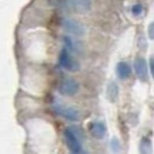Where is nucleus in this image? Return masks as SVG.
<instances>
[{
	"label": "nucleus",
	"mask_w": 154,
	"mask_h": 154,
	"mask_svg": "<svg viewBox=\"0 0 154 154\" xmlns=\"http://www.w3.org/2000/svg\"><path fill=\"white\" fill-rule=\"evenodd\" d=\"M64 139L68 147L72 153L82 151V130L76 127H68L64 130Z\"/></svg>",
	"instance_id": "1"
},
{
	"label": "nucleus",
	"mask_w": 154,
	"mask_h": 154,
	"mask_svg": "<svg viewBox=\"0 0 154 154\" xmlns=\"http://www.w3.org/2000/svg\"><path fill=\"white\" fill-rule=\"evenodd\" d=\"M59 64L68 71H71V72H75V71L79 70V62L77 61L76 59L74 58L70 54V52H68L66 48H63L60 55H59Z\"/></svg>",
	"instance_id": "2"
},
{
	"label": "nucleus",
	"mask_w": 154,
	"mask_h": 154,
	"mask_svg": "<svg viewBox=\"0 0 154 154\" xmlns=\"http://www.w3.org/2000/svg\"><path fill=\"white\" fill-rule=\"evenodd\" d=\"M79 90V85L72 78H66L59 85V92L62 96H74Z\"/></svg>",
	"instance_id": "3"
},
{
	"label": "nucleus",
	"mask_w": 154,
	"mask_h": 154,
	"mask_svg": "<svg viewBox=\"0 0 154 154\" xmlns=\"http://www.w3.org/2000/svg\"><path fill=\"white\" fill-rule=\"evenodd\" d=\"M62 26L66 31H68L74 36H83L84 32H85L83 24H81L76 20L63 19L62 20Z\"/></svg>",
	"instance_id": "4"
},
{
	"label": "nucleus",
	"mask_w": 154,
	"mask_h": 154,
	"mask_svg": "<svg viewBox=\"0 0 154 154\" xmlns=\"http://www.w3.org/2000/svg\"><path fill=\"white\" fill-rule=\"evenodd\" d=\"M53 108H54L57 114H59V115L64 117V119H67V120L77 121L79 119V112L77 109L72 108V107H67V106H62V105L55 103L53 106Z\"/></svg>",
	"instance_id": "5"
},
{
	"label": "nucleus",
	"mask_w": 154,
	"mask_h": 154,
	"mask_svg": "<svg viewBox=\"0 0 154 154\" xmlns=\"http://www.w3.org/2000/svg\"><path fill=\"white\" fill-rule=\"evenodd\" d=\"M67 6L74 9L77 13H88L91 9L92 1L91 0H67Z\"/></svg>",
	"instance_id": "6"
},
{
	"label": "nucleus",
	"mask_w": 154,
	"mask_h": 154,
	"mask_svg": "<svg viewBox=\"0 0 154 154\" xmlns=\"http://www.w3.org/2000/svg\"><path fill=\"white\" fill-rule=\"evenodd\" d=\"M134 67H135V71L136 74H137V76H138V78L140 81H143V82H146L148 79V68L145 59L137 58L135 60Z\"/></svg>",
	"instance_id": "7"
},
{
	"label": "nucleus",
	"mask_w": 154,
	"mask_h": 154,
	"mask_svg": "<svg viewBox=\"0 0 154 154\" xmlns=\"http://www.w3.org/2000/svg\"><path fill=\"white\" fill-rule=\"evenodd\" d=\"M63 44L64 48L68 52H75V53H77V52L81 51V48H82L81 43L78 40H76V39H74L72 37H70V36H64Z\"/></svg>",
	"instance_id": "8"
},
{
	"label": "nucleus",
	"mask_w": 154,
	"mask_h": 154,
	"mask_svg": "<svg viewBox=\"0 0 154 154\" xmlns=\"http://www.w3.org/2000/svg\"><path fill=\"white\" fill-rule=\"evenodd\" d=\"M90 132L91 135L93 136L94 138H103L105 134H106V125L103 122H94L91 124L90 127Z\"/></svg>",
	"instance_id": "9"
},
{
	"label": "nucleus",
	"mask_w": 154,
	"mask_h": 154,
	"mask_svg": "<svg viewBox=\"0 0 154 154\" xmlns=\"http://www.w3.org/2000/svg\"><path fill=\"white\" fill-rule=\"evenodd\" d=\"M116 72H117V76L121 79H127L131 75V68L127 62L121 61L116 66Z\"/></svg>",
	"instance_id": "10"
},
{
	"label": "nucleus",
	"mask_w": 154,
	"mask_h": 154,
	"mask_svg": "<svg viewBox=\"0 0 154 154\" xmlns=\"http://www.w3.org/2000/svg\"><path fill=\"white\" fill-rule=\"evenodd\" d=\"M139 153L140 154H153L152 141L147 137H143L139 143Z\"/></svg>",
	"instance_id": "11"
},
{
	"label": "nucleus",
	"mask_w": 154,
	"mask_h": 154,
	"mask_svg": "<svg viewBox=\"0 0 154 154\" xmlns=\"http://www.w3.org/2000/svg\"><path fill=\"white\" fill-rule=\"evenodd\" d=\"M107 98L112 103H115L117 100V98H119V86L115 82H112V83L108 84V86H107Z\"/></svg>",
	"instance_id": "12"
},
{
	"label": "nucleus",
	"mask_w": 154,
	"mask_h": 154,
	"mask_svg": "<svg viewBox=\"0 0 154 154\" xmlns=\"http://www.w3.org/2000/svg\"><path fill=\"white\" fill-rule=\"evenodd\" d=\"M110 147H112V151L115 154H117L120 152V149H121V144H120V141H119L117 138H113V139H112V141H110Z\"/></svg>",
	"instance_id": "13"
},
{
	"label": "nucleus",
	"mask_w": 154,
	"mask_h": 154,
	"mask_svg": "<svg viewBox=\"0 0 154 154\" xmlns=\"http://www.w3.org/2000/svg\"><path fill=\"white\" fill-rule=\"evenodd\" d=\"M131 12H132V14H134L135 16H139V15H141L143 12H144V7H143L141 4H136V5H134L132 8H131Z\"/></svg>",
	"instance_id": "14"
},
{
	"label": "nucleus",
	"mask_w": 154,
	"mask_h": 154,
	"mask_svg": "<svg viewBox=\"0 0 154 154\" xmlns=\"http://www.w3.org/2000/svg\"><path fill=\"white\" fill-rule=\"evenodd\" d=\"M148 36L151 39H154V22L148 26Z\"/></svg>",
	"instance_id": "15"
},
{
	"label": "nucleus",
	"mask_w": 154,
	"mask_h": 154,
	"mask_svg": "<svg viewBox=\"0 0 154 154\" xmlns=\"http://www.w3.org/2000/svg\"><path fill=\"white\" fill-rule=\"evenodd\" d=\"M149 69H151V74H152V77L154 78V57L149 59Z\"/></svg>",
	"instance_id": "16"
},
{
	"label": "nucleus",
	"mask_w": 154,
	"mask_h": 154,
	"mask_svg": "<svg viewBox=\"0 0 154 154\" xmlns=\"http://www.w3.org/2000/svg\"><path fill=\"white\" fill-rule=\"evenodd\" d=\"M72 154H89V153H88L86 151H83V149H82V151H79V152H77V153H72Z\"/></svg>",
	"instance_id": "17"
}]
</instances>
